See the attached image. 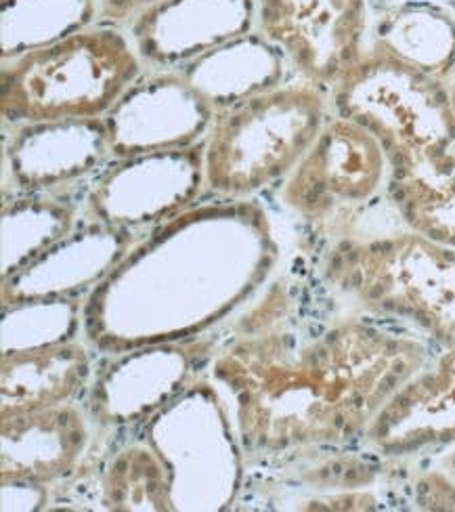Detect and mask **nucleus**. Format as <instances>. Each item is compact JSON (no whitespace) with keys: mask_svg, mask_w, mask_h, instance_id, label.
Returning a JSON list of instances; mask_svg holds the SVG:
<instances>
[{"mask_svg":"<svg viewBox=\"0 0 455 512\" xmlns=\"http://www.w3.org/2000/svg\"><path fill=\"white\" fill-rule=\"evenodd\" d=\"M416 506L424 510H455V479L443 468L422 475L416 485Z\"/></svg>","mask_w":455,"mask_h":512,"instance_id":"obj_23","label":"nucleus"},{"mask_svg":"<svg viewBox=\"0 0 455 512\" xmlns=\"http://www.w3.org/2000/svg\"><path fill=\"white\" fill-rule=\"evenodd\" d=\"M334 108L372 133L390 170L435 160L455 147V108L439 76L374 47L334 84Z\"/></svg>","mask_w":455,"mask_h":512,"instance_id":"obj_5","label":"nucleus"},{"mask_svg":"<svg viewBox=\"0 0 455 512\" xmlns=\"http://www.w3.org/2000/svg\"><path fill=\"white\" fill-rule=\"evenodd\" d=\"M95 420L76 403L0 418V481L57 485L91 450Z\"/></svg>","mask_w":455,"mask_h":512,"instance_id":"obj_12","label":"nucleus"},{"mask_svg":"<svg viewBox=\"0 0 455 512\" xmlns=\"http://www.w3.org/2000/svg\"><path fill=\"white\" fill-rule=\"evenodd\" d=\"M214 116V105L183 72L160 70L141 76L103 118L110 158L126 160L189 147L208 135Z\"/></svg>","mask_w":455,"mask_h":512,"instance_id":"obj_9","label":"nucleus"},{"mask_svg":"<svg viewBox=\"0 0 455 512\" xmlns=\"http://www.w3.org/2000/svg\"><path fill=\"white\" fill-rule=\"evenodd\" d=\"M284 61L286 57L263 34L250 32L191 61L183 74L219 112L231 103L279 87Z\"/></svg>","mask_w":455,"mask_h":512,"instance_id":"obj_16","label":"nucleus"},{"mask_svg":"<svg viewBox=\"0 0 455 512\" xmlns=\"http://www.w3.org/2000/svg\"><path fill=\"white\" fill-rule=\"evenodd\" d=\"M388 191L407 229L455 248V147L435 160L390 170Z\"/></svg>","mask_w":455,"mask_h":512,"instance_id":"obj_17","label":"nucleus"},{"mask_svg":"<svg viewBox=\"0 0 455 512\" xmlns=\"http://www.w3.org/2000/svg\"><path fill=\"white\" fill-rule=\"evenodd\" d=\"M372 454L401 460L455 445V345L411 374L363 433Z\"/></svg>","mask_w":455,"mask_h":512,"instance_id":"obj_10","label":"nucleus"},{"mask_svg":"<svg viewBox=\"0 0 455 512\" xmlns=\"http://www.w3.org/2000/svg\"><path fill=\"white\" fill-rule=\"evenodd\" d=\"M328 101L302 80L246 97L219 110L204 137V185L219 200H248L286 181L309 152Z\"/></svg>","mask_w":455,"mask_h":512,"instance_id":"obj_3","label":"nucleus"},{"mask_svg":"<svg viewBox=\"0 0 455 512\" xmlns=\"http://www.w3.org/2000/svg\"><path fill=\"white\" fill-rule=\"evenodd\" d=\"M97 0H3V59L89 28Z\"/></svg>","mask_w":455,"mask_h":512,"instance_id":"obj_21","label":"nucleus"},{"mask_svg":"<svg viewBox=\"0 0 455 512\" xmlns=\"http://www.w3.org/2000/svg\"><path fill=\"white\" fill-rule=\"evenodd\" d=\"M302 481L323 489L328 494L355 492L365 485H372L380 475V464L370 458H361L355 454L328 456L325 460L307 466L300 471Z\"/></svg>","mask_w":455,"mask_h":512,"instance_id":"obj_22","label":"nucleus"},{"mask_svg":"<svg viewBox=\"0 0 455 512\" xmlns=\"http://www.w3.org/2000/svg\"><path fill=\"white\" fill-rule=\"evenodd\" d=\"M76 208L51 198L13 200L3 208V282L38 261L74 231Z\"/></svg>","mask_w":455,"mask_h":512,"instance_id":"obj_19","label":"nucleus"},{"mask_svg":"<svg viewBox=\"0 0 455 512\" xmlns=\"http://www.w3.org/2000/svg\"><path fill=\"white\" fill-rule=\"evenodd\" d=\"M93 374V357L78 340L3 351L0 418L74 403Z\"/></svg>","mask_w":455,"mask_h":512,"instance_id":"obj_15","label":"nucleus"},{"mask_svg":"<svg viewBox=\"0 0 455 512\" xmlns=\"http://www.w3.org/2000/svg\"><path fill=\"white\" fill-rule=\"evenodd\" d=\"M390 170L380 141L363 126L334 118L281 185L279 198L294 215L325 221L376 198Z\"/></svg>","mask_w":455,"mask_h":512,"instance_id":"obj_6","label":"nucleus"},{"mask_svg":"<svg viewBox=\"0 0 455 512\" xmlns=\"http://www.w3.org/2000/svg\"><path fill=\"white\" fill-rule=\"evenodd\" d=\"M451 99H453V108H455V87H453V91H451Z\"/></svg>","mask_w":455,"mask_h":512,"instance_id":"obj_26","label":"nucleus"},{"mask_svg":"<svg viewBox=\"0 0 455 512\" xmlns=\"http://www.w3.org/2000/svg\"><path fill=\"white\" fill-rule=\"evenodd\" d=\"M323 277L363 311L455 345V248L411 229L342 240L325 259Z\"/></svg>","mask_w":455,"mask_h":512,"instance_id":"obj_4","label":"nucleus"},{"mask_svg":"<svg viewBox=\"0 0 455 512\" xmlns=\"http://www.w3.org/2000/svg\"><path fill=\"white\" fill-rule=\"evenodd\" d=\"M162 3L166 0H97V15L110 24H122V21H133L147 9Z\"/></svg>","mask_w":455,"mask_h":512,"instance_id":"obj_24","label":"nucleus"},{"mask_svg":"<svg viewBox=\"0 0 455 512\" xmlns=\"http://www.w3.org/2000/svg\"><path fill=\"white\" fill-rule=\"evenodd\" d=\"M103 510H177L170 473L158 450L145 443L128 445L107 462L101 475Z\"/></svg>","mask_w":455,"mask_h":512,"instance_id":"obj_20","label":"nucleus"},{"mask_svg":"<svg viewBox=\"0 0 455 512\" xmlns=\"http://www.w3.org/2000/svg\"><path fill=\"white\" fill-rule=\"evenodd\" d=\"M258 34L302 80L334 84L365 53V0H254Z\"/></svg>","mask_w":455,"mask_h":512,"instance_id":"obj_7","label":"nucleus"},{"mask_svg":"<svg viewBox=\"0 0 455 512\" xmlns=\"http://www.w3.org/2000/svg\"><path fill=\"white\" fill-rule=\"evenodd\" d=\"M141 76L143 61L130 38L84 28L5 59L0 112L13 128L105 118Z\"/></svg>","mask_w":455,"mask_h":512,"instance_id":"obj_2","label":"nucleus"},{"mask_svg":"<svg viewBox=\"0 0 455 512\" xmlns=\"http://www.w3.org/2000/svg\"><path fill=\"white\" fill-rule=\"evenodd\" d=\"M204 185V143L118 160L101 175L86 210L95 223L133 231L193 206Z\"/></svg>","mask_w":455,"mask_h":512,"instance_id":"obj_8","label":"nucleus"},{"mask_svg":"<svg viewBox=\"0 0 455 512\" xmlns=\"http://www.w3.org/2000/svg\"><path fill=\"white\" fill-rule=\"evenodd\" d=\"M193 359V349L181 343L126 351V357L93 387L91 418L105 426L147 418L181 391Z\"/></svg>","mask_w":455,"mask_h":512,"instance_id":"obj_14","label":"nucleus"},{"mask_svg":"<svg viewBox=\"0 0 455 512\" xmlns=\"http://www.w3.org/2000/svg\"><path fill=\"white\" fill-rule=\"evenodd\" d=\"M374 47L441 78L455 63V17L430 0H407L378 21Z\"/></svg>","mask_w":455,"mask_h":512,"instance_id":"obj_18","label":"nucleus"},{"mask_svg":"<svg viewBox=\"0 0 455 512\" xmlns=\"http://www.w3.org/2000/svg\"><path fill=\"white\" fill-rule=\"evenodd\" d=\"M254 0H166L130 21L143 66L172 70L252 32Z\"/></svg>","mask_w":455,"mask_h":512,"instance_id":"obj_11","label":"nucleus"},{"mask_svg":"<svg viewBox=\"0 0 455 512\" xmlns=\"http://www.w3.org/2000/svg\"><path fill=\"white\" fill-rule=\"evenodd\" d=\"M441 468L449 477L455 479V445L449 447V450H445V454L441 456Z\"/></svg>","mask_w":455,"mask_h":512,"instance_id":"obj_25","label":"nucleus"},{"mask_svg":"<svg viewBox=\"0 0 455 512\" xmlns=\"http://www.w3.org/2000/svg\"><path fill=\"white\" fill-rule=\"evenodd\" d=\"M110 158L103 118L17 126L5 143V173L24 191L68 185Z\"/></svg>","mask_w":455,"mask_h":512,"instance_id":"obj_13","label":"nucleus"},{"mask_svg":"<svg viewBox=\"0 0 455 512\" xmlns=\"http://www.w3.org/2000/svg\"><path fill=\"white\" fill-rule=\"evenodd\" d=\"M292 298L275 284L210 361V380L235 403L244 456H281L363 437L384 401L424 366L414 334L346 317L298 336Z\"/></svg>","mask_w":455,"mask_h":512,"instance_id":"obj_1","label":"nucleus"}]
</instances>
